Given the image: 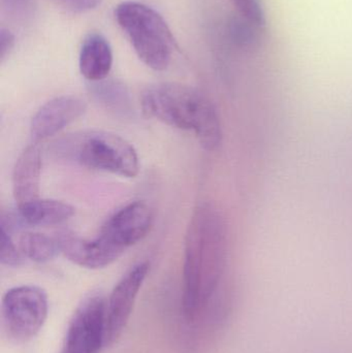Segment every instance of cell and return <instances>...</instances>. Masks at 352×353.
Returning <instances> with one entry per match:
<instances>
[{"label": "cell", "instance_id": "obj_1", "mask_svg": "<svg viewBox=\"0 0 352 353\" xmlns=\"http://www.w3.org/2000/svg\"><path fill=\"white\" fill-rule=\"evenodd\" d=\"M227 265L225 228L212 205L194 210L185 236L182 313L188 323L221 327L231 312V302L223 292Z\"/></svg>", "mask_w": 352, "mask_h": 353}, {"label": "cell", "instance_id": "obj_2", "mask_svg": "<svg viewBox=\"0 0 352 353\" xmlns=\"http://www.w3.org/2000/svg\"><path fill=\"white\" fill-rule=\"evenodd\" d=\"M141 103L148 117L194 132L205 150L220 146V118L212 101L198 89L179 83H158L146 88Z\"/></svg>", "mask_w": 352, "mask_h": 353}, {"label": "cell", "instance_id": "obj_3", "mask_svg": "<svg viewBox=\"0 0 352 353\" xmlns=\"http://www.w3.org/2000/svg\"><path fill=\"white\" fill-rule=\"evenodd\" d=\"M115 18L143 63L158 72L169 68L175 39L156 10L140 2L125 1L116 8Z\"/></svg>", "mask_w": 352, "mask_h": 353}, {"label": "cell", "instance_id": "obj_4", "mask_svg": "<svg viewBox=\"0 0 352 353\" xmlns=\"http://www.w3.org/2000/svg\"><path fill=\"white\" fill-rule=\"evenodd\" d=\"M58 152L83 167L125 178L140 172L138 153L125 139L112 132L94 130L74 134L58 144Z\"/></svg>", "mask_w": 352, "mask_h": 353}, {"label": "cell", "instance_id": "obj_5", "mask_svg": "<svg viewBox=\"0 0 352 353\" xmlns=\"http://www.w3.org/2000/svg\"><path fill=\"white\" fill-rule=\"evenodd\" d=\"M48 313L49 302L43 288L17 286L8 290L2 298V329L10 341L25 343L41 332Z\"/></svg>", "mask_w": 352, "mask_h": 353}, {"label": "cell", "instance_id": "obj_6", "mask_svg": "<svg viewBox=\"0 0 352 353\" xmlns=\"http://www.w3.org/2000/svg\"><path fill=\"white\" fill-rule=\"evenodd\" d=\"M105 305L107 300L99 292L80 303L68 323L61 353H101L107 347Z\"/></svg>", "mask_w": 352, "mask_h": 353}, {"label": "cell", "instance_id": "obj_7", "mask_svg": "<svg viewBox=\"0 0 352 353\" xmlns=\"http://www.w3.org/2000/svg\"><path fill=\"white\" fill-rule=\"evenodd\" d=\"M149 271L150 263L148 261L138 263L119 280L112 290L105 305L107 346L112 345L123 333Z\"/></svg>", "mask_w": 352, "mask_h": 353}, {"label": "cell", "instance_id": "obj_8", "mask_svg": "<svg viewBox=\"0 0 352 353\" xmlns=\"http://www.w3.org/2000/svg\"><path fill=\"white\" fill-rule=\"evenodd\" d=\"M153 214L144 201H134L118 210L101 228L99 236L123 254L150 232Z\"/></svg>", "mask_w": 352, "mask_h": 353}, {"label": "cell", "instance_id": "obj_9", "mask_svg": "<svg viewBox=\"0 0 352 353\" xmlns=\"http://www.w3.org/2000/svg\"><path fill=\"white\" fill-rule=\"evenodd\" d=\"M87 103L74 95H62L45 103L33 116L30 134L33 142H43L76 121L85 113Z\"/></svg>", "mask_w": 352, "mask_h": 353}, {"label": "cell", "instance_id": "obj_10", "mask_svg": "<svg viewBox=\"0 0 352 353\" xmlns=\"http://www.w3.org/2000/svg\"><path fill=\"white\" fill-rule=\"evenodd\" d=\"M56 239L60 252L68 261L85 269H103L122 255L99 236L93 240H87L70 232H63Z\"/></svg>", "mask_w": 352, "mask_h": 353}, {"label": "cell", "instance_id": "obj_11", "mask_svg": "<svg viewBox=\"0 0 352 353\" xmlns=\"http://www.w3.org/2000/svg\"><path fill=\"white\" fill-rule=\"evenodd\" d=\"M41 174V148L34 143L21 153L12 170V193L18 207L39 199Z\"/></svg>", "mask_w": 352, "mask_h": 353}, {"label": "cell", "instance_id": "obj_12", "mask_svg": "<svg viewBox=\"0 0 352 353\" xmlns=\"http://www.w3.org/2000/svg\"><path fill=\"white\" fill-rule=\"evenodd\" d=\"M113 65V51L107 39L99 32H90L82 43L79 56L81 74L91 83L109 76Z\"/></svg>", "mask_w": 352, "mask_h": 353}, {"label": "cell", "instance_id": "obj_13", "mask_svg": "<svg viewBox=\"0 0 352 353\" xmlns=\"http://www.w3.org/2000/svg\"><path fill=\"white\" fill-rule=\"evenodd\" d=\"M74 208L70 203L55 199H37L18 207V215L23 223L32 226L61 224L74 215Z\"/></svg>", "mask_w": 352, "mask_h": 353}, {"label": "cell", "instance_id": "obj_14", "mask_svg": "<svg viewBox=\"0 0 352 353\" xmlns=\"http://www.w3.org/2000/svg\"><path fill=\"white\" fill-rule=\"evenodd\" d=\"M19 250L24 259L37 263H48L60 252L57 239L41 232H24L19 240Z\"/></svg>", "mask_w": 352, "mask_h": 353}, {"label": "cell", "instance_id": "obj_15", "mask_svg": "<svg viewBox=\"0 0 352 353\" xmlns=\"http://www.w3.org/2000/svg\"><path fill=\"white\" fill-rule=\"evenodd\" d=\"M0 6L8 22L22 26L33 22L39 8L37 0H1Z\"/></svg>", "mask_w": 352, "mask_h": 353}, {"label": "cell", "instance_id": "obj_16", "mask_svg": "<svg viewBox=\"0 0 352 353\" xmlns=\"http://www.w3.org/2000/svg\"><path fill=\"white\" fill-rule=\"evenodd\" d=\"M236 14L249 22L266 29L267 18L262 0H229Z\"/></svg>", "mask_w": 352, "mask_h": 353}, {"label": "cell", "instance_id": "obj_17", "mask_svg": "<svg viewBox=\"0 0 352 353\" xmlns=\"http://www.w3.org/2000/svg\"><path fill=\"white\" fill-rule=\"evenodd\" d=\"M0 263L6 267L16 268L24 261L19 247L14 245L10 238V232L4 228H0Z\"/></svg>", "mask_w": 352, "mask_h": 353}, {"label": "cell", "instance_id": "obj_18", "mask_svg": "<svg viewBox=\"0 0 352 353\" xmlns=\"http://www.w3.org/2000/svg\"><path fill=\"white\" fill-rule=\"evenodd\" d=\"M68 10L74 12H85L94 10L101 4V0H55Z\"/></svg>", "mask_w": 352, "mask_h": 353}, {"label": "cell", "instance_id": "obj_19", "mask_svg": "<svg viewBox=\"0 0 352 353\" xmlns=\"http://www.w3.org/2000/svg\"><path fill=\"white\" fill-rule=\"evenodd\" d=\"M14 35L10 32L6 27H1L0 29V59L1 62L6 60L8 56L12 53L14 47Z\"/></svg>", "mask_w": 352, "mask_h": 353}]
</instances>
